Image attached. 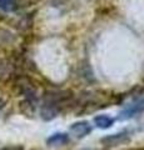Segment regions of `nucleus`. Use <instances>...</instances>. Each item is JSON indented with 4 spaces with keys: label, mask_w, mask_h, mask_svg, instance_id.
Returning a JSON list of instances; mask_svg holds the SVG:
<instances>
[{
    "label": "nucleus",
    "mask_w": 144,
    "mask_h": 150,
    "mask_svg": "<svg viewBox=\"0 0 144 150\" xmlns=\"http://www.w3.org/2000/svg\"><path fill=\"white\" fill-rule=\"evenodd\" d=\"M73 98L70 90H57V91H46L44 95V103L40 109V115L44 120H52L57 118L62 111L64 104Z\"/></svg>",
    "instance_id": "1"
},
{
    "label": "nucleus",
    "mask_w": 144,
    "mask_h": 150,
    "mask_svg": "<svg viewBox=\"0 0 144 150\" xmlns=\"http://www.w3.org/2000/svg\"><path fill=\"white\" fill-rule=\"evenodd\" d=\"M70 133L75 138H84L92 133V125L88 121H78L70 125Z\"/></svg>",
    "instance_id": "2"
},
{
    "label": "nucleus",
    "mask_w": 144,
    "mask_h": 150,
    "mask_svg": "<svg viewBox=\"0 0 144 150\" xmlns=\"http://www.w3.org/2000/svg\"><path fill=\"white\" fill-rule=\"evenodd\" d=\"M127 142H129L128 133L111 134V135H108V137L101 139V143H103L105 146H117V145L125 144Z\"/></svg>",
    "instance_id": "3"
},
{
    "label": "nucleus",
    "mask_w": 144,
    "mask_h": 150,
    "mask_svg": "<svg viewBox=\"0 0 144 150\" xmlns=\"http://www.w3.org/2000/svg\"><path fill=\"white\" fill-rule=\"evenodd\" d=\"M68 142H69V135L67 133H57L46 139V144L49 146H63V145L68 144Z\"/></svg>",
    "instance_id": "4"
},
{
    "label": "nucleus",
    "mask_w": 144,
    "mask_h": 150,
    "mask_svg": "<svg viewBox=\"0 0 144 150\" xmlns=\"http://www.w3.org/2000/svg\"><path fill=\"white\" fill-rule=\"evenodd\" d=\"M143 110H144V99H140V100H138L135 104L129 106L127 110H124L122 112V118H131V116H133L134 114L140 112Z\"/></svg>",
    "instance_id": "5"
},
{
    "label": "nucleus",
    "mask_w": 144,
    "mask_h": 150,
    "mask_svg": "<svg viewBox=\"0 0 144 150\" xmlns=\"http://www.w3.org/2000/svg\"><path fill=\"white\" fill-rule=\"evenodd\" d=\"M114 123V119L110 118L109 115H96L94 118V124L99 129H108Z\"/></svg>",
    "instance_id": "6"
},
{
    "label": "nucleus",
    "mask_w": 144,
    "mask_h": 150,
    "mask_svg": "<svg viewBox=\"0 0 144 150\" xmlns=\"http://www.w3.org/2000/svg\"><path fill=\"white\" fill-rule=\"evenodd\" d=\"M20 110H21L23 114H25L28 116H31L34 114V110H35V103L31 101V100L24 99L20 103Z\"/></svg>",
    "instance_id": "7"
},
{
    "label": "nucleus",
    "mask_w": 144,
    "mask_h": 150,
    "mask_svg": "<svg viewBox=\"0 0 144 150\" xmlns=\"http://www.w3.org/2000/svg\"><path fill=\"white\" fill-rule=\"evenodd\" d=\"M0 10L5 13H11L16 10L15 0H0Z\"/></svg>",
    "instance_id": "8"
},
{
    "label": "nucleus",
    "mask_w": 144,
    "mask_h": 150,
    "mask_svg": "<svg viewBox=\"0 0 144 150\" xmlns=\"http://www.w3.org/2000/svg\"><path fill=\"white\" fill-rule=\"evenodd\" d=\"M38 3L39 0H15V6L16 9H25V8L36 5Z\"/></svg>",
    "instance_id": "9"
},
{
    "label": "nucleus",
    "mask_w": 144,
    "mask_h": 150,
    "mask_svg": "<svg viewBox=\"0 0 144 150\" xmlns=\"http://www.w3.org/2000/svg\"><path fill=\"white\" fill-rule=\"evenodd\" d=\"M5 104H6V100L4 99V98L1 96V94H0V110H1L5 106Z\"/></svg>",
    "instance_id": "10"
},
{
    "label": "nucleus",
    "mask_w": 144,
    "mask_h": 150,
    "mask_svg": "<svg viewBox=\"0 0 144 150\" xmlns=\"http://www.w3.org/2000/svg\"><path fill=\"white\" fill-rule=\"evenodd\" d=\"M4 150H23V148L21 146H14V148H6Z\"/></svg>",
    "instance_id": "11"
}]
</instances>
